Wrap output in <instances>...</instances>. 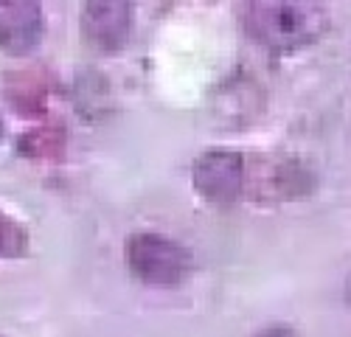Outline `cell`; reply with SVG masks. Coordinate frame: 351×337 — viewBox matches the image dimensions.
<instances>
[{"label":"cell","instance_id":"obj_2","mask_svg":"<svg viewBox=\"0 0 351 337\" xmlns=\"http://www.w3.org/2000/svg\"><path fill=\"white\" fill-rule=\"evenodd\" d=\"M130 273L149 287H178L191 273V250L160 234H132L127 239Z\"/></svg>","mask_w":351,"mask_h":337},{"label":"cell","instance_id":"obj_3","mask_svg":"<svg viewBox=\"0 0 351 337\" xmlns=\"http://www.w3.org/2000/svg\"><path fill=\"white\" fill-rule=\"evenodd\" d=\"M194 188L214 205L237 203L245 186V160L239 152L230 149H211L202 152L191 166Z\"/></svg>","mask_w":351,"mask_h":337},{"label":"cell","instance_id":"obj_7","mask_svg":"<svg viewBox=\"0 0 351 337\" xmlns=\"http://www.w3.org/2000/svg\"><path fill=\"white\" fill-rule=\"evenodd\" d=\"M62 144H65L62 129H53V132L48 135V140L43 138V129H34V132L23 135L20 152H23V155H32V158H37V155H40V158H51V147H56V152H60Z\"/></svg>","mask_w":351,"mask_h":337},{"label":"cell","instance_id":"obj_4","mask_svg":"<svg viewBox=\"0 0 351 337\" xmlns=\"http://www.w3.org/2000/svg\"><path fill=\"white\" fill-rule=\"evenodd\" d=\"M132 32V6L121 0H96V3H84L82 12V37L84 42L112 53L121 51Z\"/></svg>","mask_w":351,"mask_h":337},{"label":"cell","instance_id":"obj_8","mask_svg":"<svg viewBox=\"0 0 351 337\" xmlns=\"http://www.w3.org/2000/svg\"><path fill=\"white\" fill-rule=\"evenodd\" d=\"M256 337H301L292 326H284V323H276V326H265Z\"/></svg>","mask_w":351,"mask_h":337},{"label":"cell","instance_id":"obj_9","mask_svg":"<svg viewBox=\"0 0 351 337\" xmlns=\"http://www.w3.org/2000/svg\"><path fill=\"white\" fill-rule=\"evenodd\" d=\"M0 140H3V121H0Z\"/></svg>","mask_w":351,"mask_h":337},{"label":"cell","instance_id":"obj_6","mask_svg":"<svg viewBox=\"0 0 351 337\" xmlns=\"http://www.w3.org/2000/svg\"><path fill=\"white\" fill-rule=\"evenodd\" d=\"M28 250V231L6 211H0V259H20Z\"/></svg>","mask_w":351,"mask_h":337},{"label":"cell","instance_id":"obj_5","mask_svg":"<svg viewBox=\"0 0 351 337\" xmlns=\"http://www.w3.org/2000/svg\"><path fill=\"white\" fill-rule=\"evenodd\" d=\"M43 40V9L32 0H0V51L28 53Z\"/></svg>","mask_w":351,"mask_h":337},{"label":"cell","instance_id":"obj_1","mask_svg":"<svg viewBox=\"0 0 351 337\" xmlns=\"http://www.w3.org/2000/svg\"><path fill=\"white\" fill-rule=\"evenodd\" d=\"M247 34L267 51H298L312 45L326 25V14L315 3H287V0H258L245 6Z\"/></svg>","mask_w":351,"mask_h":337}]
</instances>
